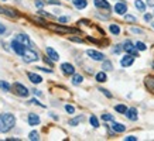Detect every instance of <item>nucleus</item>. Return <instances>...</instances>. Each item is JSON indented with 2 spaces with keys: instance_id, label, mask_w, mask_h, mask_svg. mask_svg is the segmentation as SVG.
Segmentation results:
<instances>
[{
  "instance_id": "obj_42",
  "label": "nucleus",
  "mask_w": 154,
  "mask_h": 141,
  "mask_svg": "<svg viewBox=\"0 0 154 141\" xmlns=\"http://www.w3.org/2000/svg\"><path fill=\"white\" fill-rule=\"evenodd\" d=\"M47 3H50V4H58V6L61 4V3H59L58 0H47Z\"/></svg>"
},
{
  "instance_id": "obj_49",
  "label": "nucleus",
  "mask_w": 154,
  "mask_h": 141,
  "mask_svg": "<svg viewBox=\"0 0 154 141\" xmlns=\"http://www.w3.org/2000/svg\"><path fill=\"white\" fill-rule=\"evenodd\" d=\"M1 32H4V27L3 26H0V34H1Z\"/></svg>"
},
{
  "instance_id": "obj_34",
  "label": "nucleus",
  "mask_w": 154,
  "mask_h": 141,
  "mask_svg": "<svg viewBox=\"0 0 154 141\" xmlns=\"http://www.w3.org/2000/svg\"><path fill=\"white\" fill-rule=\"evenodd\" d=\"M122 50H123V45H116L115 48H113V52H115V54H120Z\"/></svg>"
},
{
  "instance_id": "obj_50",
  "label": "nucleus",
  "mask_w": 154,
  "mask_h": 141,
  "mask_svg": "<svg viewBox=\"0 0 154 141\" xmlns=\"http://www.w3.org/2000/svg\"><path fill=\"white\" fill-rule=\"evenodd\" d=\"M153 68H154V62H153Z\"/></svg>"
},
{
  "instance_id": "obj_27",
  "label": "nucleus",
  "mask_w": 154,
  "mask_h": 141,
  "mask_svg": "<svg viewBox=\"0 0 154 141\" xmlns=\"http://www.w3.org/2000/svg\"><path fill=\"white\" fill-rule=\"evenodd\" d=\"M102 69H105V70H112V69H113V66H112V62H110V61H103Z\"/></svg>"
},
{
  "instance_id": "obj_20",
  "label": "nucleus",
  "mask_w": 154,
  "mask_h": 141,
  "mask_svg": "<svg viewBox=\"0 0 154 141\" xmlns=\"http://www.w3.org/2000/svg\"><path fill=\"white\" fill-rule=\"evenodd\" d=\"M146 86H147L148 89L154 90V78L153 76H147V78H146Z\"/></svg>"
},
{
  "instance_id": "obj_37",
  "label": "nucleus",
  "mask_w": 154,
  "mask_h": 141,
  "mask_svg": "<svg viewBox=\"0 0 154 141\" xmlns=\"http://www.w3.org/2000/svg\"><path fill=\"white\" fill-rule=\"evenodd\" d=\"M124 140L126 141H137V137H134V135H127V137H124Z\"/></svg>"
},
{
  "instance_id": "obj_8",
  "label": "nucleus",
  "mask_w": 154,
  "mask_h": 141,
  "mask_svg": "<svg viewBox=\"0 0 154 141\" xmlns=\"http://www.w3.org/2000/svg\"><path fill=\"white\" fill-rule=\"evenodd\" d=\"M61 69H62V72L65 75H74L75 73V68H74V65L71 64H62L61 65Z\"/></svg>"
},
{
  "instance_id": "obj_38",
  "label": "nucleus",
  "mask_w": 154,
  "mask_h": 141,
  "mask_svg": "<svg viewBox=\"0 0 154 141\" xmlns=\"http://www.w3.org/2000/svg\"><path fill=\"white\" fill-rule=\"evenodd\" d=\"M99 90L102 92L103 95H106V96H108V97H112V93H110L109 90H106V89H99Z\"/></svg>"
},
{
  "instance_id": "obj_47",
  "label": "nucleus",
  "mask_w": 154,
  "mask_h": 141,
  "mask_svg": "<svg viewBox=\"0 0 154 141\" xmlns=\"http://www.w3.org/2000/svg\"><path fill=\"white\" fill-rule=\"evenodd\" d=\"M44 62H45V64H48L50 66H52V62L50 61V59H48V58H44Z\"/></svg>"
},
{
  "instance_id": "obj_30",
  "label": "nucleus",
  "mask_w": 154,
  "mask_h": 141,
  "mask_svg": "<svg viewBox=\"0 0 154 141\" xmlns=\"http://www.w3.org/2000/svg\"><path fill=\"white\" fill-rule=\"evenodd\" d=\"M89 122H90V124L93 126L95 128H98L99 127V122H98V119L95 117V116H90V119H89Z\"/></svg>"
},
{
  "instance_id": "obj_33",
  "label": "nucleus",
  "mask_w": 154,
  "mask_h": 141,
  "mask_svg": "<svg viewBox=\"0 0 154 141\" xmlns=\"http://www.w3.org/2000/svg\"><path fill=\"white\" fill-rule=\"evenodd\" d=\"M65 110H67L68 113H71V114H72V113L75 112V107H74V106H71V104H67V106H65Z\"/></svg>"
},
{
  "instance_id": "obj_26",
  "label": "nucleus",
  "mask_w": 154,
  "mask_h": 141,
  "mask_svg": "<svg viewBox=\"0 0 154 141\" xmlns=\"http://www.w3.org/2000/svg\"><path fill=\"white\" fill-rule=\"evenodd\" d=\"M115 110L117 113H126L127 112V107L124 104H117V106H115Z\"/></svg>"
},
{
  "instance_id": "obj_46",
  "label": "nucleus",
  "mask_w": 154,
  "mask_h": 141,
  "mask_svg": "<svg viewBox=\"0 0 154 141\" xmlns=\"http://www.w3.org/2000/svg\"><path fill=\"white\" fill-rule=\"evenodd\" d=\"M37 69H40V70H44V72H48V73H51V72H52L51 69H47V68H41V66H38Z\"/></svg>"
},
{
  "instance_id": "obj_3",
  "label": "nucleus",
  "mask_w": 154,
  "mask_h": 141,
  "mask_svg": "<svg viewBox=\"0 0 154 141\" xmlns=\"http://www.w3.org/2000/svg\"><path fill=\"white\" fill-rule=\"evenodd\" d=\"M48 28L52 30L55 32H59V34H69V32H79L78 30L75 28H68V27H64V26H57V24H48Z\"/></svg>"
},
{
  "instance_id": "obj_25",
  "label": "nucleus",
  "mask_w": 154,
  "mask_h": 141,
  "mask_svg": "<svg viewBox=\"0 0 154 141\" xmlns=\"http://www.w3.org/2000/svg\"><path fill=\"white\" fill-rule=\"evenodd\" d=\"M82 120H84V116H78V117H75V119L69 120V126H77L78 123H81Z\"/></svg>"
},
{
  "instance_id": "obj_14",
  "label": "nucleus",
  "mask_w": 154,
  "mask_h": 141,
  "mask_svg": "<svg viewBox=\"0 0 154 141\" xmlns=\"http://www.w3.org/2000/svg\"><path fill=\"white\" fill-rule=\"evenodd\" d=\"M93 4L98 7V9H105V10H110V6L109 3L106 1V0H95L93 1Z\"/></svg>"
},
{
  "instance_id": "obj_52",
  "label": "nucleus",
  "mask_w": 154,
  "mask_h": 141,
  "mask_svg": "<svg viewBox=\"0 0 154 141\" xmlns=\"http://www.w3.org/2000/svg\"><path fill=\"white\" fill-rule=\"evenodd\" d=\"M153 27H154V24H153Z\"/></svg>"
},
{
  "instance_id": "obj_39",
  "label": "nucleus",
  "mask_w": 154,
  "mask_h": 141,
  "mask_svg": "<svg viewBox=\"0 0 154 141\" xmlns=\"http://www.w3.org/2000/svg\"><path fill=\"white\" fill-rule=\"evenodd\" d=\"M35 6L38 7V9H43V6H44V1H41V0H35Z\"/></svg>"
},
{
  "instance_id": "obj_16",
  "label": "nucleus",
  "mask_w": 154,
  "mask_h": 141,
  "mask_svg": "<svg viewBox=\"0 0 154 141\" xmlns=\"http://www.w3.org/2000/svg\"><path fill=\"white\" fill-rule=\"evenodd\" d=\"M45 52H47V55L51 58L52 61H58L59 59V55H58V52H55L54 50H52L51 47H47V50H45Z\"/></svg>"
},
{
  "instance_id": "obj_7",
  "label": "nucleus",
  "mask_w": 154,
  "mask_h": 141,
  "mask_svg": "<svg viewBox=\"0 0 154 141\" xmlns=\"http://www.w3.org/2000/svg\"><path fill=\"white\" fill-rule=\"evenodd\" d=\"M86 54H88L92 59H95V61H103V59H105V55H103L102 52H98V51H95V50H88Z\"/></svg>"
},
{
  "instance_id": "obj_12",
  "label": "nucleus",
  "mask_w": 154,
  "mask_h": 141,
  "mask_svg": "<svg viewBox=\"0 0 154 141\" xmlns=\"http://www.w3.org/2000/svg\"><path fill=\"white\" fill-rule=\"evenodd\" d=\"M134 62V57L133 55H126V57L122 58V61H120V64H122V66H130V65Z\"/></svg>"
},
{
  "instance_id": "obj_21",
  "label": "nucleus",
  "mask_w": 154,
  "mask_h": 141,
  "mask_svg": "<svg viewBox=\"0 0 154 141\" xmlns=\"http://www.w3.org/2000/svg\"><path fill=\"white\" fill-rule=\"evenodd\" d=\"M82 81H84L82 75H75V73H74V76H72V83L74 85H81L82 83Z\"/></svg>"
},
{
  "instance_id": "obj_22",
  "label": "nucleus",
  "mask_w": 154,
  "mask_h": 141,
  "mask_svg": "<svg viewBox=\"0 0 154 141\" xmlns=\"http://www.w3.org/2000/svg\"><path fill=\"white\" fill-rule=\"evenodd\" d=\"M134 6H136V9H137V10H140V12H144V10H146V4H144L141 0H136Z\"/></svg>"
},
{
  "instance_id": "obj_13",
  "label": "nucleus",
  "mask_w": 154,
  "mask_h": 141,
  "mask_svg": "<svg viewBox=\"0 0 154 141\" xmlns=\"http://www.w3.org/2000/svg\"><path fill=\"white\" fill-rule=\"evenodd\" d=\"M40 117L38 114H35V113H30L28 114V124L30 126H37V124H40Z\"/></svg>"
},
{
  "instance_id": "obj_31",
  "label": "nucleus",
  "mask_w": 154,
  "mask_h": 141,
  "mask_svg": "<svg viewBox=\"0 0 154 141\" xmlns=\"http://www.w3.org/2000/svg\"><path fill=\"white\" fill-rule=\"evenodd\" d=\"M136 48H137L139 51H146V50H147L146 44H144V42H140V41H139V42H136Z\"/></svg>"
},
{
  "instance_id": "obj_19",
  "label": "nucleus",
  "mask_w": 154,
  "mask_h": 141,
  "mask_svg": "<svg viewBox=\"0 0 154 141\" xmlns=\"http://www.w3.org/2000/svg\"><path fill=\"white\" fill-rule=\"evenodd\" d=\"M86 4H88L86 0H74V6L77 7V9H85Z\"/></svg>"
},
{
  "instance_id": "obj_10",
  "label": "nucleus",
  "mask_w": 154,
  "mask_h": 141,
  "mask_svg": "<svg viewBox=\"0 0 154 141\" xmlns=\"http://www.w3.org/2000/svg\"><path fill=\"white\" fill-rule=\"evenodd\" d=\"M16 40H19L21 44H24L26 47H33V42L30 41V38H28V35H26V34H19L17 35V38Z\"/></svg>"
},
{
  "instance_id": "obj_17",
  "label": "nucleus",
  "mask_w": 154,
  "mask_h": 141,
  "mask_svg": "<svg viewBox=\"0 0 154 141\" xmlns=\"http://www.w3.org/2000/svg\"><path fill=\"white\" fill-rule=\"evenodd\" d=\"M112 128H113V131H115V133H123V131L126 130V126H123L122 123L113 122V123H112Z\"/></svg>"
},
{
  "instance_id": "obj_23",
  "label": "nucleus",
  "mask_w": 154,
  "mask_h": 141,
  "mask_svg": "<svg viewBox=\"0 0 154 141\" xmlns=\"http://www.w3.org/2000/svg\"><path fill=\"white\" fill-rule=\"evenodd\" d=\"M106 79H108V76H106V73L105 72H99V73H96V81L98 82H106Z\"/></svg>"
},
{
  "instance_id": "obj_51",
  "label": "nucleus",
  "mask_w": 154,
  "mask_h": 141,
  "mask_svg": "<svg viewBox=\"0 0 154 141\" xmlns=\"http://www.w3.org/2000/svg\"><path fill=\"white\" fill-rule=\"evenodd\" d=\"M3 1H6V0H3Z\"/></svg>"
},
{
  "instance_id": "obj_24",
  "label": "nucleus",
  "mask_w": 154,
  "mask_h": 141,
  "mask_svg": "<svg viewBox=\"0 0 154 141\" xmlns=\"http://www.w3.org/2000/svg\"><path fill=\"white\" fill-rule=\"evenodd\" d=\"M0 89H3L4 92H10V89H12V86L7 83L6 81H0Z\"/></svg>"
},
{
  "instance_id": "obj_1",
  "label": "nucleus",
  "mask_w": 154,
  "mask_h": 141,
  "mask_svg": "<svg viewBox=\"0 0 154 141\" xmlns=\"http://www.w3.org/2000/svg\"><path fill=\"white\" fill-rule=\"evenodd\" d=\"M16 124V117L10 113L6 114H0V133H7L9 130H12Z\"/></svg>"
},
{
  "instance_id": "obj_44",
  "label": "nucleus",
  "mask_w": 154,
  "mask_h": 141,
  "mask_svg": "<svg viewBox=\"0 0 154 141\" xmlns=\"http://www.w3.org/2000/svg\"><path fill=\"white\" fill-rule=\"evenodd\" d=\"M33 93L34 95H37V96H41L43 93H41V90H37V89H33Z\"/></svg>"
},
{
  "instance_id": "obj_41",
  "label": "nucleus",
  "mask_w": 154,
  "mask_h": 141,
  "mask_svg": "<svg viewBox=\"0 0 154 141\" xmlns=\"http://www.w3.org/2000/svg\"><path fill=\"white\" fill-rule=\"evenodd\" d=\"M59 23H68V20H69V17H65V16H62V17H59Z\"/></svg>"
},
{
  "instance_id": "obj_9",
  "label": "nucleus",
  "mask_w": 154,
  "mask_h": 141,
  "mask_svg": "<svg viewBox=\"0 0 154 141\" xmlns=\"http://www.w3.org/2000/svg\"><path fill=\"white\" fill-rule=\"evenodd\" d=\"M126 117H127L129 120H132V122H136L137 119H139V116H137V110L134 107H132V109H127V112L124 113Z\"/></svg>"
},
{
  "instance_id": "obj_35",
  "label": "nucleus",
  "mask_w": 154,
  "mask_h": 141,
  "mask_svg": "<svg viewBox=\"0 0 154 141\" xmlns=\"http://www.w3.org/2000/svg\"><path fill=\"white\" fill-rule=\"evenodd\" d=\"M124 19H126V21H127V23H136V17H133V16H129V14H127Z\"/></svg>"
},
{
  "instance_id": "obj_43",
  "label": "nucleus",
  "mask_w": 154,
  "mask_h": 141,
  "mask_svg": "<svg viewBox=\"0 0 154 141\" xmlns=\"http://www.w3.org/2000/svg\"><path fill=\"white\" fill-rule=\"evenodd\" d=\"M151 19H153L151 14H146V16H144V20H146V21H151Z\"/></svg>"
},
{
  "instance_id": "obj_28",
  "label": "nucleus",
  "mask_w": 154,
  "mask_h": 141,
  "mask_svg": "<svg viewBox=\"0 0 154 141\" xmlns=\"http://www.w3.org/2000/svg\"><path fill=\"white\" fill-rule=\"evenodd\" d=\"M28 138H30L31 141H37V140H40L38 133H37V131H31V133L28 134Z\"/></svg>"
},
{
  "instance_id": "obj_2",
  "label": "nucleus",
  "mask_w": 154,
  "mask_h": 141,
  "mask_svg": "<svg viewBox=\"0 0 154 141\" xmlns=\"http://www.w3.org/2000/svg\"><path fill=\"white\" fill-rule=\"evenodd\" d=\"M12 89H13V92L17 95V96H21V97H27V96H28V93H30L26 86H24V85H21V83H19V82L13 83Z\"/></svg>"
},
{
  "instance_id": "obj_5",
  "label": "nucleus",
  "mask_w": 154,
  "mask_h": 141,
  "mask_svg": "<svg viewBox=\"0 0 154 141\" xmlns=\"http://www.w3.org/2000/svg\"><path fill=\"white\" fill-rule=\"evenodd\" d=\"M12 47H13V51L16 52V54H19V55H23V54L26 52V50L28 48V47H26L24 44H21L19 40H14L13 42H12Z\"/></svg>"
},
{
  "instance_id": "obj_32",
  "label": "nucleus",
  "mask_w": 154,
  "mask_h": 141,
  "mask_svg": "<svg viewBox=\"0 0 154 141\" xmlns=\"http://www.w3.org/2000/svg\"><path fill=\"white\" fill-rule=\"evenodd\" d=\"M102 120L103 122H113V116L109 113H105V114H102Z\"/></svg>"
},
{
  "instance_id": "obj_18",
  "label": "nucleus",
  "mask_w": 154,
  "mask_h": 141,
  "mask_svg": "<svg viewBox=\"0 0 154 141\" xmlns=\"http://www.w3.org/2000/svg\"><path fill=\"white\" fill-rule=\"evenodd\" d=\"M0 13L6 14V16L12 17V19H16V17H17V13L13 12V10H9V9H1V7H0Z\"/></svg>"
},
{
  "instance_id": "obj_36",
  "label": "nucleus",
  "mask_w": 154,
  "mask_h": 141,
  "mask_svg": "<svg viewBox=\"0 0 154 141\" xmlns=\"http://www.w3.org/2000/svg\"><path fill=\"white\" fill-rule=\"evenodd\" d=\"M28 103H31V104H38V106H41V107H45V106L43 104V103H40L38 100H35V99H33V100H30Z\"/></svg>"
},
{
  "instance_id": "obj_15",
  "label": "nucleus",
  "mask_w": 154,
  "mask_h": 141,
  "mask_svg": "<svg viewBox=\"0 0 154 141\" xmlns=\"http://www.w3.org/2000/svg\"><path fill=\"white\" fill-rule=\"evenodd\" d=\"M27 75H28V79L31 81L33 83L38 85V83H41V82H43V78L40 76V75H37V73H33V72H28Z\"/></svg>"
},
{
  "instance_id": "obj_45",
  "label": "nucleus",
  "mask_w": 154,
  "mask_h": 141,
  "mask_svg": "<svg viewBox=\"0 0 154 141\" xmlns=\"http://www.w3.org/2000/svg\"><path fill=\"white\" fill-rule=\"evenodd\" d=\"M132 31L136 32V34H141V32H143V30H140V28H132Z\"/></svg>"
},
{
  "instance_id": "obj_6",
  "label": "nucleus",
  "mask_w": 154,
  "mask_h": 141,
  "mask_svg": "<svg viewBox=\"0 0 154 141\" xmlns=\"http://www.w3.org/2000/svg\"><path fill=\"white\" fill-rule=\"evenodd\" d=\"M123 50L126 52H129L130 55H133V57H137V55H139V52H137L139 50L136 48V45H133L132 41H126V42L123 44Z\"/></svg>"
},
{
  "instance_id": "obj_4",
  "label": "nucleus",
  "mask_w": 154,
  "mask_h": 141,
  "mask_svg": "<svg viewBox=\"0 0 154 141\" xmlns=\"http://www.w3.org/2000/svg\"><path fill=\"white\" fill-rule=\"evenodd\" d=\"M21 57H23V61L24 62H34V61L38 59V54L34 51V50H31V48H27L26 52Z\"/></svg>"
},
{
  "instance_id": "obj_11",
  "label": "nucleus",
  "mask_w": 154,
  "mask_h": 141,
  "mask_svg": "<svg viewBox=\"0 0 154 141\" xmlns=\"http://www.w3.org/2000/svg\"><path fill=\"white\" fill-rule=\"evenodd\" d=\"M115 12L117 14H124L127 12V6H126V3H123V1H119L117 4L115 6Z\"/></svg>"
},
{
  "instance_id": "obj_48",
  "label": "nucleus",
  "mask_w": 154,
  "mask_h": 141,
  "mask_svg": "<svg viewBox=\"0 0 154 141\" xmlns=\"http://www.w3.org/2000/svg\"><path fill=\"white\" fill-rule=\"evenodd\" d=\"M147 4L148 6H151V7H154V0H147Z\"/></svg>"
},
{
  "instance_id": "obj_29",
  "label": "nucleus",
  "mask_w": 154,
  "mask_h": 141,
  "mask_svg": "<svg viewBox=\"0 0 154 141\" xmlns=\"http://www.w3.org/2000/svg\"><path fill=\"white\" fill-rule=\"evenodd\" d=\"M110 32H112V34H115V35H117V34L120 32V28H119V26L112 24V26H110Z\"/></svg>"
},
{
  "instance_id": "obj_40",
  "label": "nucleus",
  "mask_w": 154,
  "mask_h": 141,
  "mask_svg": "<svg viewBox=\"0 0 154 141\" xmlns=\"http://www.w3.org/2000/svg\"><path fill=\"white\" fill-rule=\"evenodd\" d=\"M71 41H74V42H81V44L84 42L82 38H77V37H71Z\"/></svg>"
}]
</instances>
